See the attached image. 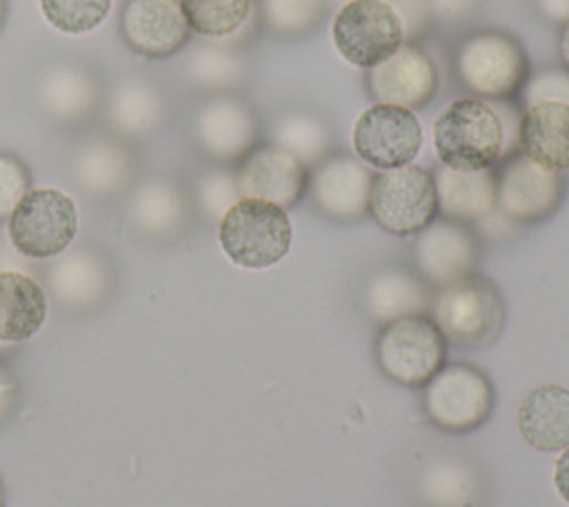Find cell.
I'll use <instances>...</instances> for the list:
<instances>
[{
  "mask_svg": "<svg viewBox=\"0 0 569 507\" xmlns=\"http://www.w3.org/2000/svg\"><path fill=\"white\" fill-rule=\"evenodd\" d=\"M329 0H260V13L269 31L278 36H305L322 20Z\"/></svg>",
  "mask_w": 569,
  "mask_h": 507,
  "instance_id": "obj_32",
  "label": "cell"
},
{
  "mask_svg": "<svg viewBox=\"0 0 569 507\" xmlns=\"http://www.w3.org/2000/svg\"><path fill=\"white\" fill-rule=\"evenodd\" d=\"M29 191V171L22 160L0 153V220L9 218L20 198Z\"/></svg>",
  "mask_w": 569,
  "mask_h": 507,
  "instance_id": "obj_35",
  "label": "cell"
},
{
  "mask_svg": "<svg viewBox=\"0 0 569 507\" xmlns=\"http://www.w3.org/2000/svg\"><path fill=\"white\" fill-rule=\"evenodd\" d=\"M40 102L56 120H82L96 107L93 78L80 67H56L40 84Z\"/></svg>",
  "mask_w": 569,
  "mask_h": 507,
  "instance_id": "obj_23",
  "label": "cell"
},
{
  "mask_svg": "<svg viewBox=\"0 0 569 507\" xmlns=\"http://www.w3.org/2000/svg\"><path fill=\"white\" fill-rule=\"evenodd\" d=\"M238 180L229 171H211L200 182V202L204 211L213 218H222L224 211L240 200Z\"/></svg>",
  "mask_w": 569,
  "mask_h": 507,
  "instance_id": "obj_34",
  "label": "cell"
},
{
  "mask_svg": "<svg viewBox=\"0 0 569 507\" xmlns=\"http://www.w3.org/2000/svg\"><path fill=\"white\" fill-rule=\"evenodd\" d=\"M565 180L516 151L496 171V209L511 222L533 225L556 211L562 200Z\"/></svg>",
  "mask_w": 569,
  "mask_h": 507,
  "instance_id": "obj_11",
  "label": "cell"
},
{
  "mask_svg": "<svg viewBox=\"0 0 569 507\" xmlns=\"http://www.w3.org/2000/svg\"><path fill=\"white\" fill-rule=\"evenodd\" d=\"M42 16L64 33H87L109 13L111 0H40Z\"/></svg>",
  "mask_w": 569,
  "mask_h": 507,
  "instance_id": "obj_33",
  "label": "cell"
},
{
  "mask_svg": "<svg viewBox=\"0 0 569 507\" xmlns=\"http://www.w3.org/2000/svg\"><path fill=\"white\" fill-rule=\"evenodd\" d=\"M244 58L220 44H202L187 60V76L200 89H231L244 78Z\"/></svg>",
  "mask_w": 569,
  "mask_h": 507,
  "instance_id": "obj_30",
  "label": "cell"
},
{
  "mask_svg": "<svg viewBox=\"0 0 569 507\" xmlns=\"http://www.w3.org/2000/svg\"><path fill=\"white\" fill-rule=\"evenodd\" d=\"M438 213L456 222H478L496 209V171L451 169L440 165L433 173Z\"/></svg>",
  "mask_w": 569,
  "mask_h": 507,
  "instance_id": "obj_19",
  "label": "cell"
},
{
  "mask_svg": "<svg viewBox=\"0 0 569 507\" xmlns=\"http://www.w3.org/2000/svg\"><path fill=\"white\" fill-rule=\"evenodd\" d=\"M525 102H565L569 105V71L567 69H542L525 84Z\"/></svg>",
  "mask_w": 569,
  "mask_h": 507,
  "instance_id": "obj_36",
  "label": "cell"
},
{
  "mask_svg": "<svg viewBox=\"0 0 569 507\" xmlns=\"http://www.w3.org/2000/svg\"><path fill=\"white\" fill-rule=\"evenodd\" d=\"M429 316L447 345L482 349L496 340L505 325V302L491 280L469 274L436 291Z\"/></svg>",
  "mask_w": 569,
  "mask_h": 507,
  "instance_id": "obj_3",
  "label": "cell"
},
{
  "mask_svg": "<svg viewBox=\"0 0 569 507\" xmlns=\"http://www.w3.org/2000/svg\"><path fill=\"white\" fill-rule=\"evenodd\" d=\"M120 33L131 51L147 58L171 56L189 40L180 0H127Z\"/></svg>",
  "mask_w": 569,
  "mask_h": 507,
  "instance_id": "obj_16",
  "label": "cell"
},
{
  "mask_svg": "<svg viewBox=\"0 0 569 507\" xmlns=\"http://www.w3.org/2000/svg\"><path fill=\"white\" fill-rule=\"evenodd\" d=\"M198 145L220 162L242 160L258 145V118L238 98L220 96L204 102L193 118Z\"/></svg>",
  "mask_w": 569,
  "mask_h": 507,
  "instance_id": "obj_15",
  "label": "cell"
},
{
  "mask_svg": "<svg viewBox=\"0 0 569 507\" xmlns=\"http://www.w3.org/2000/svg\"><path fill=\"white\" fill-rule=\"evenodd\" d=\"M133 213L140 227L147 231L164 233L180 225L184 216V202L173 185L164 180H151L136 193Z\"/></svg>",
  "mask_w": 569,
  "mask_h": 507,
  "instance_id": "obj_31",
  "label": "cell"
},
{
  "mask_svg": "<svg viewBox=\"0 0 569 507\" xmlns=\"http://www.w3.org/2000/svg\"><path fill=\"white\" fill-rule=\"evenodd\" d=\"M453 73L473 98L511 100L529 80V60L518 38L507 31L482 29L456 47Z\"/></svg>",
  "mask_w": 569,
  "mask_h": 507,
  "instance_id": "obj_1",
  "label": "cell"
},
{
  "mask_svg": "<svg viewBox=\"0 0 569 507\" xmlns=\"http://www.w3.org/2000/svg\"><path fill=\"white\" fill-rule=\"evenodd\" d=\"M236 180L242 198L267 200L287 211L305 196L309 167L273 142L256 145L242 158Z\"/></svg>",
  "mask_w": 569,
  "mask_h": 507,
  "instance_id": "obj_14",
  "label": "cell"
},
{
  "mask_svg": "<svg viewBox=\"0 0 569 507\" xmlns=\"http://www.w3.org/2000/svg\"><path fill=\"white\" fill-rule=\"evenodd\" d=\"M447 342L427 314L389 320L376 336L380 371L405 387H425L445 365Z\"/></svg>",
  "mask_w": 569,
  "mask_h": 507,
  "instance_id": "obj_5",
  "label": "cell"
},
{
  "mask_svg": "<svg viewBox=\"0 0 569 507\" xmlns=\"http://www.w3.org/2000/svg\"><path fill=\"white\" fill-rule=\"evenodd\" d=\"M373 173L351 156H327L309 178L316 207L340 222L360 220L369 213Z\"/></svg>",
  "mask_w": 569,
  "mask_h": 507,
  "instance_id": "obj_17",
  "label": "cell"
},
{
  "mask_svg": "<svg viewBox=\"0 0 569 507\" xmlns=\"http://www.w3.org/2000/svg\"><path fill=\"white\" fill-rule=\"evenodd\" d=\"M420 489L425 498L436 507H469L478 491L473 471L460 460H436L422 478Z\"/></svg>",
  "mask_w": 569,
  "mask_h": 507,
  "instance_id": "obj_26",
  "label": "cell"
},
{
  "mask_svg": "<svg viewBox=\"0 0 569 507\" xmlns=\"http://www.w3.org/2000/svg\"><path fill=\"white\" fill-rule=\"evenodd\" d=\"M7 391H9V387H7V382L0 376V409H2V402L7 400Z\"/></svg>",
  "mask_w": 569,
  "mask_h": 507,
  "instance_id": "obj_42",
  "label": "cell"
},
{
  "mask_svg": "<svg viewBox=\"0 0 569 507\" xmlns=\"http://www.w3.org/2000/svg\"><path fill=\"white\" fill-rule=\"evenodd\" d=\"M536 4L542 18L553 24H565L569 20V0H536Z\"/></svg>",
  "mask_w": 569,
  "mask_h": 507,
  "instance_id": "obj_39",
  "label": "cell"
},
{
  "mask_svg": "<svg viewBox=\"0 0 569 507\" xmlns=\"http://www.w3.org/2000/svg\"><path fill=\"white\" fill-rule=\"evenodd\" d=\"M78 229L73 200L60 189L27 191L9 216V238L27 258H51L62 254Z\"/></svg>",
  "mask_w": 569,
  "mask_h": 507,
  "instance_id": "obj_8",
  "label": "cell"
},
{
  "mask_svg": "<svg viewBox=\"0 0 569 507\" xmlns=\"http://www.w3.org/2000/svg\"><path fill=\"white\" fill-rule=\"evenodd\" d=\"M476 262L478 238L465 222L436 218L416 233V274L431 287L440 289L473 274Z\"/></svg>",
  "mask_w": 569,
  "mask_h": 507,
  "instance_id": "obj_13",
  "label": "cell"
},
{
  "mask_svg": "<svg viewBox=\"0 0 569 507\" xmlns=\"http://www.w3.org/2000/svg\"><path fill=\"white\" fill-rule=\"evenodd\" d=\"M4 13H7V2L0 0V27H2V22H4Z\"/></svg>",
  "mask_w": 569,
  "mask_h": 507,
  "instance_id": "obj_43",
  "label": "cell"
},
{
  "mask_svg": "<svg viewBox=\"0 0 569 507\" xmlns=\"http://www.w3.org/2000/svg\"><path fill=\"white\" fill-rule=\"evenodd\" d=\"M0 507H2V491H0Z\"/></svg>",
  "mask_w": 569,
  "mask_h": 507,
  "instance_id": "obj_44",
  "label": "cell"
},
{
  "mask_svg": "<svg viewBox=\"0 0 569 507\" xmlns=\"http://www.w3.org/2000/svg\"><path fill=\"white\" fill-rule=\"evenodd\" d=\"M422 405L436 427L465 434L491 414L493 387L473 365L449 362L425 385Z\"/></svg>",
  "mask_w": 569,
  "mask_h": 507,
  "instance_id": "obj_9",
  "label": "cell"
},
{
  "mask_svg": "<svg viewBox=\"0 0 569 507\" xmlns=\"http://www.w3.org/2000/svg\"><path fill=\"white\" fill-rule=\"evenodd\" d=\"M558 53H560V60L565 64V69L569 71V20L562 24L560 29V36H558Z\"/></svg>",
  "mask_w": 569,
  "mask_h": 507,
  "instance_id": "obj_41",
  "label": "cell"
},
{
  "mask_svg": "<svg viewBox=\"0 0 569 507\" xmlns=\"http://www.w3.org/2000/svg\"><path fill=\"white\" fill-rule=\"evenodd\" d=\"M433 151L451 169H487L502 158V122L489 100L473 96L447 102L433 120Z\"/></svg>",
  "mask_w": 569,
  "mask_h": 507,
  "instance_id": "obj_2",
  "label": "cell"
},
{
  "mask_svg": "<svg viewBox=\"0 0 569 507\" xmlns=\"http://www.w3.org/2000/svg\"><path fill=\"white\" fill-rule=\"evenodd\" d=\"M369 213L389 233L416 236L438 218L433 173L418 165L378 171L371 178Z\"/></svg>",
  "mask_w": 569,
  "mask_h": 507,
  "instance_id": "obj_6",
  "label": "cell"
},
{
  "mask_svg": "<svg viewBox=\"0 0 569 507\" xmlns=\"http://www.w3.org/2000/svg\"><path fill=\"white\" fill-rule=\"evenodd\" d=\"M553 485L565 503H569V447H565L553 467Z\"/></svg>",
  "mask_w": 569,
  "mask_h": 507,
  "instance_id": "obj_40",
  "label": "cell"
},
{
  "mask_svg": "<svg viewBox=\"0 0 569 507\" xmlns=\"http://www.w3.org/2000/svg\"><path fill=\"white\" fill-rule=\"evenodd\" d=\"M427 4L431 16L442 18L447 22H456L473 9L476 0H427Z\"/></svg>",
  "mask_w": 569,
  "mask_h": 507,
  "instance_id": "obj_38",
  "label": "cell"
},
{
  "mask_svg": "<svg viewBox=\"0 0 569 507\" xmlns=\"http://www.w3.org/2000/svg\"><path fill=\"white\" fill-rule=\"evenodd\" d=\"M362 302L367 314L385 325L409 314H425L431 296L418 274L402 267H385L367 280Z\"/></svg>",
  "mask_w": 569,
  "mask_h": 507,
  "instance_id": "obj_21",
  "label": "cell"
},
{
  "mask_svg": "<svg viewBox=\"0 0 569 507\" xmlns=\"http://www.w3.org/2000/svg\"><path fill=\"white\" fill-rule=\"evenodd\" d=\"M331 40L349 64L371 69L405 42V33L387 0H345L333 16Z\"/></svg>",
  "mask_w": 569,
  "mask_h": 507,
  "instance_id": "obj_7",
  "label": "cell"
},
{
  "mask_svg": "<svg viewBox=\"0 0 569 507\" xmlns=\"http://www.w3.org/2000/svg\"><path fill=\"white\" fill-rule=\"evenodd\" d=\"M365 82L376 102L416 111L438 93V69L420 44L402 42L389 58L367 69Z\"/></svg>",
  "mask_w": 569,
  "mask_h": 507,
  "instance_id": "obj_12",
  "label": "cell"
},
{
  "mask_svg": "<svg viewBox=\"0 0 569 507\" xmlns=\"http://www.w3.org/2000/svg\"><path fill=\"white\" fill-rule=\"evenodd\" d=\"M162 96L144 80L122 82L111 98L109 116L118 131L136 136L147 133L162 120Z\"/></svg>",
  "mask_w": 569,
  "mask_h": 507,
  "instance_id": "obj_25",
  "label": "cell"
},
{
  "mask_svg": "<svg viewBox=\"0 0 569 507\" xmlns=\"http://www.w3.org/2000/svg\"><path fill=\"white\" fill-rule=\"evenodd\" d=\"M102 262L87 251L62 258L51 271V287L64 302H91L104 289Z\"/></svg>",
  "mask_w": 569,
  "mask_h": 507,
  "instance_id": "obj_27",
  "label": "cell"
},
{
  "mask_svg": "<svg viewBox=\"0 0 569 507\" xmlns=\"http://www.w3.org/2000/svg\"><path fill=\"white\" fill-rule=\"evenodd\" d=\"M518 151L551 171L569 169V105L536 102L520 113Z\"/></svg>",
  "mask_w": 569,
  "mask_h": 507,
  "instance_id": "obj_18",
  "label": "cell"
},
{
  "mask_svg": "<svg viewBox=\"0 0 569 507\" xmlns=\"http://www.w3.org/2000/svg\"><path fill=\"white\" fill-rule=\"evenodd\" d=\"M189 31L202 38L236 33L251 13V0H180Z\"/></svg>",
  "mask_w": 569,
  "mask_h": 507,
  "instance_id": "obj_28",
  "label": "cell"
},
{
  "mask_svg": "<svg viewBox=\"0 0 569 507\" xmlns=\"http://www.w3.org/2000/svg\"><path fill=\"white\" fill-rule=\"evenodd\" d=\"M291 236L287 211L258 198H240L218 222L222 251L244 269H264L280 262L291 247Z\"/></svg>",
  "mask_w": 569,
  "mask_h": 507,
  "instance_id": "obj_4",
  "label": "cell"
},
{
  "mask_svg": "<svg viewBox=\"0 0 569 507\" xmlns=\"http://www.w3.org/2000/svg\"><path fill=\"white\" fill-rule=\"evenodd\" d=\"M44 318L47 296L42 287L20 271H0V342L31 338Z\"/></svg>",
  "mask_w": 569,
  "mask_h": 507,
  "instance_id": "obj_22",
  "label": "cell"
},
{
  "mask_svg": "<svg viewBox=\"0 0 569 507\" xmlns=\"http://www.w3.org/2000/svg\"><path fill=\"white\" fill-rule=\"evenodd\" d=\"M351 147L356 158L378 171L411 165L422 147V127L413 111L376 102L353 122Z\"/></svg>",
  "mask_w": 569,
  "mask_h": 507,
  "instance_id": "obj_10",
  "label": "cell"
},
{
  "mask_svg": "<svg viewBox=\"0 0 569 507\" xmlns=\"http://www.w3.org/2000/svg\"><path fill=\"white\" fill-rule=\"evenodd\" d=\"M387 2L393 7V11L400 18L405 42H411L413 38L425 36L431 22V11L427 0H387Z\"/></svg>",
  "mask_w": 569,
  "mask_h": 507,
  "instance_id": "obj_37",
  "label": "cell"
},
{
  "mask_svg": "<svg viewBox=\"0 0 569 507\" xmlns=\"http://www.w3.org/2000/svg\"><path fill=\"white\" fill-rule=\"evenodd\" d=\"M271 142L305 167H316L329 156L331 129L329 125L309 111H287L271 127Z\"/></svg>",
  "mask_w": 569,
  "mask_h": 507,
  "instance_id": "obj_24",
  "label": "cell"
},
{
  "mask_svg": "<svg viewBox=\"0 0 569 507\" xmlns=\"http://www.w3.org/2000/svg\"><path fill=\"white\" fill-rule=\"evenodd\" d=\"M76 173L84 189L98 193L113 191L129 173V158L118 145L98 140L78 153Z\"/></svg>",
  "mask_w": 569,
  "mask_h": 507,
  "instance_id": "obj_29",
  "label": "cell"
},
{
  "mask_svg": "<svg viewBox=\"0 0 569 507\" xmlns=\"http://www.w3.org/2000/svg\"><path fill=\"white\" fill-rule=\"evenodd\" d=\"M518 431L538 451L569 447V389L540 385L525 394L518 407Z\"/></svg>",
  "mask_w": 569,
  "mask_h": 507,
  "instance_id": "obj_20",
  "label": "cell"
}]
</instances>
